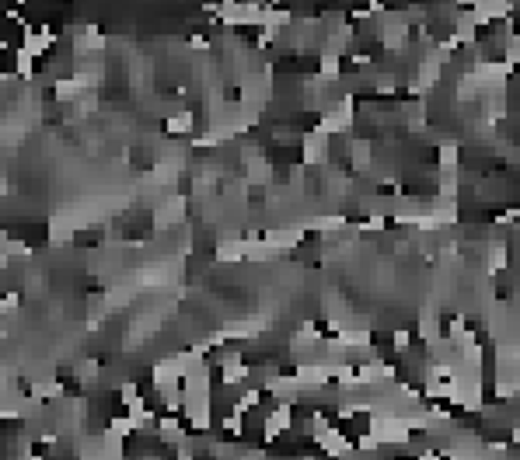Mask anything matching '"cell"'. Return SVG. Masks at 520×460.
I'll return each mask as SVG.
<instances>
[{"label": "cell", "instance_id": "6da1fadb", "mask_svg": "<svg viewBox=\"0 0 520 460\" xmlns=\"http://www.w3.org/2000/svg\"><path fill=\"white\" fill-rule=\"evenodd\" d=\"M381 447H405L412 440V433L405 429V422L398 415H370V429H367Z\"/></svg>", "mask_w": 520, "mask_h": 460}, {"label": "cell", "instance_id": "7a4b0ae2", "mask_svg": "<svg viewBox=\"0 0 520 460\" xmlns=\"http://www.w3.org/2000/svg\"><path fill=\"white\" fill-rule=\"evenodd\" d=\"M353 115H356V101H353V94H342V98L321 115V122H318L314 129L325 133V136H332V133H349Z\"/></svg>", "mask_w": 520, "mask_h": 460}, {"label": "cell", "instance_id": "3957f363", "mask_svg": "<svg viewBox=\"0 0 520 460\" xmlns=\"http://www.w3.org/2000/svg\"><path fill=\"white\" fill-rule=\"evenodd\" d=\"M290 426H294V401H276V408H273V412L262 419L266 440H276V436H283Z\"/></svg>", "mask_w": 520, "mask_h": 460}, {"label": "cell", "instance_id": "277c9868", "mask_svg": "<svg viewBox=\"0 0 520 460\" xmlns=\"http://www.w3.org/2000/svg\"><path fill=\"white\" fill-rule=\"evenodd\" d=\"M304 164H325L328 161V154H332V136H325V133H304Z\"/></svg>", "mask_w": 520, "mask_h": 460}, {"label": "cell", "instance_id": "5b68a950", "mask_svg": "<svg viewBox=\"0 0 520 460\" xmlns=\"http://www.w3.org/2000/svg\"><path fill=\"white\" fill-rule=\"evenodd\" d=\"M356 376H360L363 387H384V383L395 380V369L388 367V363H381V360H367L363 367L356 369Z\"/></svg>", "mask_w": 520, "mask_h": 460}, {"label": "cell", "instance_id": "8992f818", "mask_svg": "<svg viewBox=\"0 0 520 460\" xmlns=\"http://www.w3.org/2000/svg\"><path fill=\"white\" fill-rule=\"evenodd\" d=\"M314 440H318V447H321L328 457H335V460H346L353 454V443H349L339 429H325V433H318Z\"/></svg>", "mask_w": 520, "mask_h": 460}, {"label": "cell", "instance_id": "52a82bcc", "mask_svg": "<svg viewBox=\"0 0 520 460\" xmlns=\"http://www.w3.org/2000/svg\"><path fill=\"white\" fill-rule=\"evenodd\" d=\"M287 25H294V14L290 11H283V7H262V21H259V28L262 32H280V28H287Z\"/></svg>", "mask_w": 520, "mask_h": 460}, {"label": "cell", "instance_id": "ba28073f", "mask_svg": "<svg viewBox=\"0 0 520 460\" xmlns=\"http://www.w3.org/2000/svg\"><path fill=\"white\" fill-rule=\"evenodd\" d=\"M443 331H440V314H436V307H426L422 314H419V339L429 346V342H436Z\"/></svg>", "mask_w": 520, "mask_h": 460}, {"label": "cell", "instance_id": "9c48e42d", "mask_svg": "<svg viewBox=\"0 0 520 460\" xmlns=\"http://www.w3.org/2000/svg\"><path fill=\"white\" fill-rule=\"evenodd\" d=\"M297 227H301L304 234H308V230H325V234H332V230H342V227H346V216H342V213H335V216H311V220H301Z\"/></svg>", "mask_w": 520, "mask_h": 460}, {"label": "cell", "instance_id": "30bf717a", "mask_svg": "<svg viewBox=\"0 0 520 460\" xmlns=\"http://www.w3.org/2000/svg\"><path fill=\"white\" fill-rule=\"evenodd\" d=\"M157 436L164 440V443H171V447H182L189 436L182 433V426H178V419L175 415H164L161 422H157Z\"/></svg>", "mask_w": 520, "mask_h": 460}, {"label": "cell", "instance_id": "8fae6325", "mask_svg": "<svg viewBox=\"0 0 520 460\" xmlns=\"http://www.w3.org/2000/svg\"><path fill=\"white\" fill-rule=\"evenodd\" d=\"M475 28H479V25H475L472 11H468V14H457V21H454V35H450V39H454L457 46H461V42H475Z\"/></svg>", "mask_w": 520, "mask_h": 460}, {"label": "cell", "instance_id": "7c38bea8", "mask_svg": "<svg viewBox=\"0 0 520 460\" xmlns=\"http://www.w3.org/2000/svg\"><path fill=\"white\" fill-rule=\"evenodd\" d=\"M220 376H223V387H238V383H245L252 376V369L245 367V360H238V363L220 367Z\"/></svg>", "mask_w": 520, "mask_h": 460}, {"label": "cell", "instance_id": "4fadbf2b", "mask_svg": "<svg viewBox=\"0 0 520 460\" xmlns=\"http://www.w3.org/2000/svg\"><path fill=\"white\" fill-rule=\"evenodd\" d=\"M28 390H32V397H63V383L60 380H32L28 383Z\"/></svg>", "mask_w": 520, "mask_h": 460}, {"label": "cell", "instance_id": "5bb4252c", "mask_svg": "<svg viewBox=\"0 0 520 460\" xmlns=\"http://www.w3.org/2000/svg\"><path fill=\"white\" fill-rule=\"evenodd\" d=\"M335 342H339L342 349H356V346L370 349V331H339Z\"/></svg>", "mask_w": 520, "mask_h": 460}, {"label": "cell", "instance_id": "9a60e30c", "mask_svg": "<svg viewBox=\"0 0 520 460\" xmlns=\"http://www.w3.org/2000/svg\"><path fill=\"white\" fill-rule=\"evenodd\" d=\"M339 70H342V60L335 53H321V81H339Z\"/></svg>", "mask_w": 520, "mask_h": 460}, {"label": "cell", "instance_id": "2e32d148", "mask_svg": "<svg viewBox=\"0 0 520 460\" xmlns=\"http://www.w3.org/2000/svg\"><path fill=\"white\" fill-rule=\"evenodd\" d=\"M193 126H196V115H193V112H178V115H171V119H168V133H175V136L189 133Z\"/></svg>", "mask_w": 520, "mask_h": 460}, {"label": "cell", "instance_id": "e0dca14e", "mask_svg": "<svg viewBox=\"0 0 520 460\" xmlns=\"http://www.w3.org/2000/svg\"><path fill=\"white\" fill-rule=\"evenodd\" d=\"M503 265H507V248H503V241H493L489 244V276H496Z\"/></svg>", "mask_w": 520, "mask_h": 460}, {"label": "cell", "instance_id": "ac0fdd59", "mask_svg": "<svg viewBox=\"0 0 520 460\" xmlns=\"http://www.w3.org/2000/svg\"><path fill=\"white\" fill-rule=\"evenodd\" d=\"M496 397L517 401V376H496Z\"/></svg>", "mask_w": 520, "mask_h": 460}, {"label": "cell", "instance_id": "d6986e66", "mask_svg": "<svg viewBox=\"0 0 520 460\" xmlns=\"http://www.w3.org/2000/svg\"><path fill=\"white\" fill-rule=\"evenodd\" d=\"M32 70H35V60L25 49H14V74L18 77H32Z\"/></svg>", "mask_w": 520, "mask_h": 460}, {"label": "cell", "instance_id": "ffe728a7", "mask_svg": "<svg viewBox=\"0 0 520 460\" xmlns=\"http://www.w3.org/2000/svg\"><path fill=\"white\" fill-rule=\"evenodd\" d=\"M175 220H182V199H175L171 206H161V209H157V227L175 223Z\"/></svg>", "mask_w": 520, "mask_h": 460}, {"label": "cell", "instance_id": "44dd1931", "mask_svg": "<svg viewBox=\"0 0 520 460\" xmlns=\"http://www.w3.org/2000/svg\"><path fill=\"white\" fill-rule=\"evenodd\" d=\"M353 164H356L360 171L370 164V143H367V140H356V143H353Z\"/></svg>", "mask_w": 520, "mask_h": 460}, {"label": "cell", "instance_id": "7402d4cb", "mask_svg": "<svg viewBox=\"0 0 520 460\" xmlns=\"http://www.w3.org/2000/svg\"><path fill=\"white\" fill-rule=\"evenodd\" d=\"M440 168H443V171H454V168H457V147H454V143H443V147H440Z\"/></svg>", "mask_w": 520, "mask_h": 460}, {"label": "cell", "instance_id": "603a6c76", "mask_svg": "<svg viewBox=\"0 0 520 460\" xmlns=\"http://www.w3.org/2000/svg\"><path fill=\"white\" fill-rule=\"evenodd\" d=\"M108 433H115V436H122V440H126V436H133L136 429H133V422H129L126 415H115V419L108 422Z\"/></svg>", "mask_w": 520, "mask_h": 460}, {"label": "cell", "instance_id": "cb8c5ba5", "mask_svg": "<svg viewBox=\"0 0 520 460\" xmlns=\"http://www.w3.org/2000/svg\"><path fill=\"white\" fill-rule=\"evenodd\" d=\"M353 450H360V454H377V450H381V443H377L370 433H360V440L353 443Z\"/></svg>", "mask_w": 520, "mask_h": 460}, {"label": "cell", "instance_id": "d4e9b609", "mask_svg": "<svg viewBox=\"0 0 520 460\" xmlns=\"http://www.w3.org/2000/svg\"><path fill=\"white\" fill-rule=\"evenodd\" d=\"M220 429H227L230 436H241V433H245V419H238V415H227V419L220 422Z\"/></svg>", "mask_w": 520, "mask_h": 460}, {"label": "cell", "instance_id": "484cf974", "mask_svg": "<svg viewBox=\"0 0 520 460\" xmlns=\"http://www.w3.org/2000/svg\"><path fill=\"white\" fill-rule=\"evenodd\" d=\"M517 60H520V39H517V35H510V39H507V60H503V63H507V67H514Z\"/></svg>", "mask_w": 520, "mask_h": 460}, {"label": "cell", "instance_id": "4316f807", "mask_svg": "<svg viewBox=\"0 0 520 460\" xmlns=\"http://www.w3.org/2000/svg\"><path fill=\"white\" fill-rule=\"evenodd\" d=\"M391 342H395V349H398V353H409L412 335H409V331H395V339H391Z\"/></svg>", "mask_w": 520, "mask_h": 460}, {"label": "cell", "instance_id": "83f0119b", "mask_svg": "<svg viewBox=\"0 0 520 460\" xmlns=\"http://www.w3.org/2000/svg\"><path fill=\"white\" fill-rule=\"evenodd\" d=\"M374 88H377V94H395V77H388V74H384V77H377V84H374Z\"/></svg>", "mask_w": 520, "mask_h": 460}, {"label": "cell", "instance_id": "f1b7e54d", "mask_svg": "<svg viewBox=\"0 0 520 460\" xmlns=\"http://www.w3.org/2000/svg\"><path fill=\"white\" fill-rule=\"evenodd\" d=\"M360 230H384V216H370L367 223H360Z\"/></svg>", "mask_w": 520, "mask_h": 460}, {"label": "cell", "instance_id": "f546056e", "mask_svg": "<svg viewBox=\"0 0 520 460\" xmlns=\"http://www.w3.org/2000/svg\"><path fill=\"white\" fill-rule=\"evenodd\" d=\"M18 307V293H7L4 300H0V310H14Z\"/></svg>", "mask_w": 520, "mask_h": 460}, {"label": "cell", "instance_id": "4dcf8cb0", "mask_svg": "<svg viewBox=\"0 0 520 460\" xmlns=\"http://www.w3.org/2000/svg\"><path fill=\"white\" fill-rule=\"evenodd\" d=\"M193 49H209V42L203 35H193Z\"/></svg>", "mask_w": 520, "mask_h": 460}]
</instances>
